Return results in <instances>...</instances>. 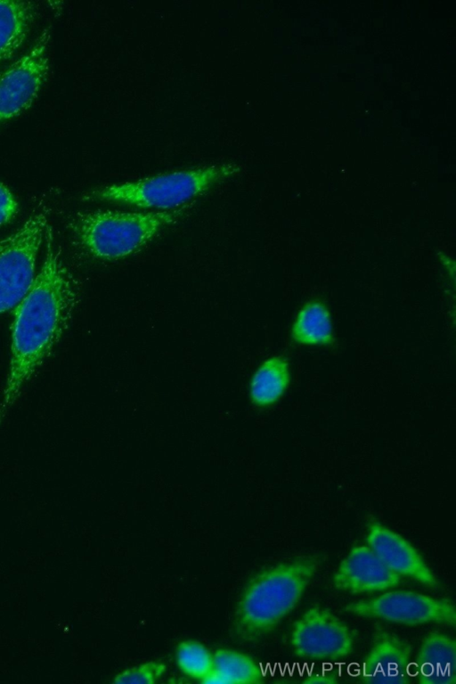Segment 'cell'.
Masks as SVG:
<instances>
[{
    "label": "cell",
    "instance_id": "1",
    "mask_svg": "<svg viewBox=\"0 0 456 684\" xmlns=\"http://www.w3.org/2000/svg\"><path fill=\"white\" fill-rule=\"evenodd\" d=\"M79 301L78 281L49 225L40 270L14 311L8 373L0 395V427L69 328Z\"/></svg>",
    "mask_w": 456,
    "mask_h": 684
},
{
    "label": "cell",
    "instance_id": "2",
    "mask_svg": "<svg viewBox=\"0 0 456 684\" xmlns=\"http://www.w3.org/2000/svg\"><path fill=\"white\" fill-rule=\"evenodd\" d=\"M322 564L316 554L298 556L256 574L236 605L232 629L240 641H256L297 605Z\"/></svg>",
    "mask_w": 456,
    "mask_h": 684
},
{
    "label": "cell",
    "instance_id": "3",
    "mask_svg": "<svg viewBox=\"0 0 456 684\" xmlns=\"http://www.w3.org/2000/svg\"><path fill=\"white\" fill-rule=\"evenodd\" d=\"M184 211V208L156 212L83 211L72 217L69 229L91 256L115 260L138 251Z\"/></svg>",
    "mask_w": 456,
    "mask_h": 684
},
{
    "label": "cell",
    "instance_id": "4",
    "mask_svg": "<svg viewBox=\"0 0 456 684\" xmlns=\"http://www.w3.org/2000/svg\"><path fill=\"white\" fill-rule=\"evenodd\" d=\"M240 172V167L235 163L178 170L94 189L86 193L83 200L115 202L167 211L184 206Z\"/></svg>",
    "mask_w": 456,
    "mask_h": 684
},
{
    "label": "cell",
    "instance_id": "5",
    "mask_svg": "<svg viewBox=\"0 0 456 684\" xmlns=\"http://www.w3.org/2000/svg\"><path fill=\"white\" fill-rule=\"evenodd\" d=\"M48 227V213L40 210L0 239V314L16 306L30 289Z\"/></svg>",
    "mask_w": 456,
    "mask_h": 684
},
{
    "label": "cell",
    "instance_id": "6",
    "mask_svg": "<svg viewBox=\"0 0 456 684\" xmlns=\"http://www.w3.org/2000/svg\"><path fill=\"white\" fill-rule=\"evenodd\" d=\"M351 615L388 623L416 626L427 623L456 625V612L448 598H436L413 590H391L372 598L350 602Z\"/></svg>",
    "mask_w": 456,
    "mask_h": 684
},
{
    "label": "cell",
    "instance_id": "7",
    "mask_svg": "<svg viewBox=\"0 0 456 684\" xmlns=\"http://www.w3.org/2000/svg\"><path fill=\"white\" fill-rule=\"evenodd\" d=\"M289 643L298 658L337 661L352 654L354 634L330 609L314 605L293 623Z\"/></svg>",
    "mask_w": 456,
    "mask_h": 684
},
{
    "label": "cell",
    "instance_id": "8",
    "mask_svg": "<svg viewBox=\"0 0 456 684\" xmlns=\"http://www.w3.org/2000/svg\"><path fill=\"white\" fill-rule=\"evenodd\" d=\"M50 27L31 49L0 73V124L26 110L37 96L49 69Z\"/></svg>",
    "mask_w": 456,
    "mask_h": 684
},
{
    "label": "cell",
    "instance_id": "9",
    "mask_svg": "<svg viewBox=\"0 0 456 684\" xmlns=\"http://www.w3.org/2000/svg\"><path fill=\"white\" fill-rule=\"evenodd\" d=\"M412 647L408 640L382 627H376L370 647L361 665L364 683L406 684L411 681Z\"/></svg>",
    "mask_w": 456,
    "mask_h": 684
},
{
    "label": "cell",
    "instance_id": "10",
    "mask_svg": "<svg viewBox=\"0 0 456 684\" xmlns=\"http://www.w3.org/2000/svg\"><path fill=\"white\" fill-rule=\"evenodd\" d=\"M367 545L394 573L409 577L424 586L437 588L439 582L416 548L398 533L377 519L367 525Z\"/></svg>",
    "mask_w": 456,
    "mask_h": 684
},
{
    "label": "cell",
    "instance_id": "11",
    "mask_svg": "<svg viewBox=\"0 0 456 684\" xmlns=\"http://www.w3.org/2000/svg\"><path fill=\"white\" fill-rule=\"evenodd\" d=\"M401 581L368 545L354 546L332 576L336 590L354 595L386 590Z\"/></svg>",
    "mask_w": 456,
    "mask_h": 684
},
{
    "label": "cell",
    "instance_id": "12",
    "mask_svg": "<svg viewBox=\"0 0 456 684\" xmlns=\"http://www.w3.org/2000/svg\"><path fill=\"white\" fill-rule=\"evenodd\" d=\"M414 666L420 684H455V639L441 631L429 632L420 643Z\"/></svg>",
    "mask_w": 456,
    "mask_h": 684
},
{
    "label": "cell",
    "instance_id": "13",
    "mask_svg": "<svg viewBox=\"0 0 456 684\" xmlns=\"http://www.w3.org/2000/svg\"><path fill=\"white\" fill-rule=\"evenodd\" d=\"M37 14L31 1L0 0V62L22 45Z\"/></svg>",
    "mask_w": 456,
    "mask_h": 684
},
{
    "label": "cell",
    "instance_id": "14",
    "mask_svg": "<svg viewBox=\"0 0 456 684\" xmlns=\"http://www.w3.org/2000/svg\"><path fill=\"white\" fill-rule=\"evenodd\" d=\"M213 655V670L201 683L256 684L265 680L261 665L248 655L230 648H219Z\"/></svg>",
    "mask_w": 456,
    "mask_h": 684
},
{
    "label": "cell",
    "instance_id": "15",
    "mask_svg": "<svg viewBox=\"0 0 456 684\" xmlns=\"http://www.w3.org/2000/svg\"><path fill=\"white\" fill-rule=\"evenodd\" d=\"M300 345L330 346L335 343L330 312L324 302L311 299L298 311L290 330Z\"/></svg>",
    "mask_w": 456,
    "mask_h": 684
},
{
    "label": "cell",
    "instance_id": "16",
    "mask_svg": "<svg viewBox=\"0 0 456 684\" xmlns=\"http://www.w3.org/2000/svg\"><path fill=\"white\" fill-rule=\"evenodd\" d=\"M289 382L288 360L282 355L269 357L261 363L251 378V403L261 408L273 405L282 397Z\"/></svg>",
    "mask_w": 456,
    "mask_h": 684
},
{
    "label": "cell",
    "instance_id": "17",
    "mask_svg": "<svg viewBox=\"0 0 456 684\" xmlns=\"http://www.w3.org/2000/svg\"><path fill=\"white\" fill-rule=\"evenodd\" d=\"M175 662L182 673L201 681L213 670L214 655L201 642L185 639L176 647Z\"/></svg>",
    "mask_w": 456,
    "mask_h": 684
},
{
    "label": "cell",
    "instance_id": "18",
    "mask_svg": "<svg viewBox=\"0 0 456 684\" xmlns=\"http://www.w3.org/2000/svg\"><path fill=\"white\" fill-rule=\"evenodd\" d=\"M166 664L160 661L151 660L128 667L114 676L116 684H154L166 673Z\"/></svg>",
    "mask_w": 456,
    "mask_h": 684
},
{
    "label": "cell",
    "instance_id": "19",
    "mask_svg": "<svg viewBox=\"0 0 456 684\" xmlns=\"http://www.w3.org/2000/svg\"><path fill=\"white\" fill-rule=\"evenodd\" d=\"M18 202L12 191L0 182V226L10 223L18 213Z\"/></svg>",
    "mask_w": 456,
    "mask_h": 684
},
{
    "label": "cell",
    "instance_id": "20",
    "mask_svg": "<svg viewBox=\"0 0 456 684\" xmlns=\"http://www.w3.org/2000/svg\"><path fill=\"white\" fill-rule=\"evenodd\" d=\"M303 683H337L338 682V677L334 672H314L305 677Z\"/></svg>",
    "mask_w": 456,
    "mask_h": 684
}]
</instances>
